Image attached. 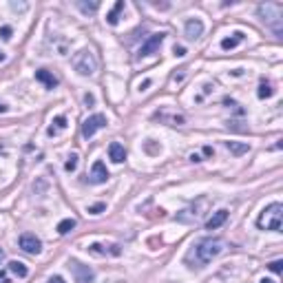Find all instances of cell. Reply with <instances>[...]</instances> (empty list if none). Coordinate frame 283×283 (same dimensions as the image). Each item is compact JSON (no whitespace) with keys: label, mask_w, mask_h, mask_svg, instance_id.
I'll list each match as a JSON object with an SVG mask.
<instances>
[{"label":"cell","mask_w":283,"mask_h":283,"mask_svg":"<svg viewBox=\"0 0 283 283\" xmlns=\"http://www.w3.org/2000/svg\"><path fill=\"white\" fill-rule=\"evenodd\" d=\"M75 219H62L60 223H58V235H66V232H71L75 228Z\"/></svg>","instance_id":"603a6c76"},{"label":"cell","mask_w":283,"mask_h":283,"mask_svg":"<svg viewBox=\"0 0 283 283\" xmlns=\"http://www.w3.org/2000/svg\"><path fill=\"white\" fill-rule=\"evenodd\" d=\"M223 144H226V149L230 151L232 155H246L248 151H250V144H246V142H223Z\"/></svg>","instance_id":"e0dca14e"},{"label":"cell","mask_w":283,"mask_h":283,"mask_svg":"<svg viewBox=\"0 0 283 283\" xmlns=\"http://www.w3.org/2000/svg\"><path fill=\"white\" fill-rule=\"evenodd\" d=\"M173 53H175L177 58H184V56H186V46H181V44H175V46H173Z\"/></svg>","instance_id":"83f0119b"},{"label":"cell","mask_w":283,"mask_h":283,"mask_svg":"<svg viewBox=\"0 0 283 283\" xmlns=\"http://www.w3.org/2000/svg\"><path fill=\"white\" fill-rule=\"evenodd\" d=\"M0 283H11V279L7 277V272H5V270H0Z\"/></svg>","instance_id":"f546056e"},{"label":"cell","mask_w":283,"mask_h":283,"mask_svg":"<svg viewBox=\"0 0 283 283\" xmlns=\"http://www.w3.org/2000/svg\"><path fill=\"white\" fill-rule=\"evenodd\" d=\"M11 36H14V29H11L9 24H2V27H0V38H2V40H11Z\"/></svg>","instance_id":"d4e9b609"},{"label":"cell","mask_w":283,"mask_h":283,"mask_svg":"<svg viewBox=\"0 0 283 283\" xmlns=\"http://www.w3.org/2000/svg\"><path fill=\"white\" fill-rule=\"evenodd\" d=\"M226 219H228V210H217V213L213 215V217L206 221V230H217L219 226H223L226 223Z\"/></svg>","instance_id":"9a60e30c"},{"label":"cell","mask_w":283,"mask_h":283,"mask_svg":"<svg viewBox=\"0 0 283 283\" xmlns=\"http://www.w3.org/2000/svg\"><path fill=\"white\" fill-rule=\"evenodd\" d=\"M75 168H78V155L71 153L69 157H66V162H65V171H66V173H73Z\"/></svg>","instance_id":"cb8c5ba5"},{"label":"cell","mask_w":283,"mask_h":283,"mask_svg":"<svg viewBox=\"0 0 283 283\" xmlns=\"http://www.w3.org/2000/svg\"><path fill=\"white\" fill-rule=\"evenodd\" d=\"M146 87H151V80H144V82H139V91H146Z\"/></svg>","instance_id":"d6a6232c"},{"label":"cell","mask_w":283,"mask_h":283,"mask_svg":"<svg viewBox=\"0 0 283 283\" xmlns=\"http://www.w3.org/2000/svg\"><path fill=\"white\" fill-rule=\"evenodd\" d=\"M71 65H73L75 73L82 75V78H88V75H93L98 71V60H95L93 51H88V49H82V51L75 53Z\"/></svg>","instance_id":"277c9868"},{"label":"cell","mask_w":283,"mask_h":283,"mask_svg":"<svg viewBox=\"0 0 283 283\" xmlns=\"http://www.w3.org/2000/svg\"><path fill=\"white\" fill-rule=\"evenodd\" d=\"M0 113H7V107L2 102H0Z\"/></svg>","instance_id":"8d00e7d4"},{"label":"cell","mask_w":283,"mask_h":283,"mask_svg":"<svg viewBox=\"0 0 283 283\" xmlns=\"http://www.w3.org/2000/svg\"><path fill=\"white\" fill-rule=\"evenodd\" d=\"M46 283H66V281L60 277V274H53V277H49V281H46Z\"/></svg>","instance_id":"f1b7e54d"},{"label":"cell","mask_w":283,"mask_h":283,"mask_svg":"<svg viewBox=\"0 0 283 283\" xmlns=\"http://www.w3.org/2000/svg\"><path fill=\"white\" fill-rule=\"evenodd\" d=\"M88 252L91 255H100V257H120L122 255V246L113 243V246H104V243H91L88 246Z\"/></svg>","instance_id":"9c48e42d"},{"label":"cell","mask_w":283,"mask_h":283,"mask_svg":"<svg viewBox=\"0 0 283 283\" xmlns=\"http://www.w3.org/2000/svg\"><path fill=\"white\" fill-rule=\"evenodd\" d=\"M243 38H246V33H243V31H235L232 36H228V38H223V40H221V49H223V51H230V49H235V46L241 44Z\"/></svg>","instance_id":"5bb4252c"},{"label":"cell","mask_w":283,"mask_h":283,"mask_svg":"<svg viewBox=\"0 0 283 283\" xmlns=\"http://www.w3.org/2000/svg\"><path fill=\"white\" fill-rule=\"evenodd\" d=\"M184 29H186V38L188 40H197L204 33V22L199 18H191V20H186Z\"/></svg>","instance_id":"8fae6325"},{"label":"cell","mask_w":283,"mask_h":283,"mask_svg":"<svg viewBox=\"0 0 283 283\" xmlns=\"http://www.w3.org/2000/svg\"><path fill=\"white\" fill-rule=\"evenodd\" d=\"M104 210H107V204H102V201L95 206H88V213L91 215H100V213H104Z\"/></svg>","instance_id":"4316f807"},{"label":"cell","mask_w":283,"mask_h":283,"mask_svg":"<svg viewBox=\"0 0 283 283\" xmlns=\"http://www.w3.org/2000/svg\"><path fill=\"white\" fill-rule=\"evenodd\" d=\"M66 129V117L65 115H58L56 120L51 122V126L46 129V135H51V137H56L58 133H62V131Z\"/></svg>","instance_id":"2e32d148"},{"label":"cell","mask_w":283,"mask_h":283,"mask_svg":"<svg viewBox=\"0 0 283 283\" xmlns=\"http://www.w3.org/2000/svg\"><path fill=\"white\" fill-rule=\"evenodd\" d=\"M11 9H14V11H24V9H27V5H18V2H11Z\"/></svg>","instance_id":"4dcf8cb0"},{"label":"cell","mask_w":283,"mask_h":283,"mask_svg":"<svg viewBox=\"0 0 283 283\" xmlns=\"http://www.w3.org/2000/svg\"><path fill=\"white\" fill-rule=\"evenodd\" d=\"M223 246H226V243H223V239H215V237L201 239V241L195 243V246H193V250L186 255V261H188V263H193L191 268H204V265L210 263L215 257L221 255Z\"/></svg>","instance_id":"6da1fadb"},{"label":"cell","mask_w":283,"mask_h":283,"mask_svg":"<svg viewBox=\"0 0 283 283\" xmlns=\"http://www.w3.org/2000/svg\"><path fill=\"white\" fill-rule=\"evenodd\" d=\"M36 80L44 84L46 88H56L58 87V78L51 73V71H46V69H38L36 71Z\"/></svg>","instance_id":"4fadbf2b"},{"label":"cell","mask_w":283,"mask_h":283,"mask_svg":"<svg viewBox=\"0 0 283 283\" xmlns=\"http://www.w3.org/2000/svg\"><path fill=\"white\" fill-rule=\"evenodd\" d=\"M18 246L22 248L27 255H33V257L42 252V241L36 237V235H31V232H24V235H20Z\"/></svg>","instance_id":"8992f818"},{"label":"cell","mask_w":283,"mask_h":283,"mask_svg":"<svg viewBox=\"0 0 283 283\" xmlns=\"http://www.w3.org/2000/svg\"><path fill=\"white\" fill-rule=\"evenodd\" d=\"M9 272H14L18 279H24L29 274V270H27V265H24L22 261H16L14 259V261H9Z\"/></svg>","instance_id":"44dd1931"},{"label":"cell","mask_w":283,"mask_h":283,"mask_svg":"<svg viewBox=\"0 0 283 283\" xmlns=\"http://www.w3.org/2000/svg\"><path fill=\"white\" fill-rule=\"evenodd\" d=\"M109 179V171L104 166V162H95L91 166V173H88V181L91 184H104Z\"/></svg>","instance_id":"30bf717a"},{"label":"cell","mask_w":283,"mask_h":283,"mask_svg":"<svg viewBox=\"0 0 283 283\" xmlns=\"http://www.w3.org/2000/svg\"><path fill=\"white\" fill-rule=\"evenodd\" d=\"M109 122H107V115H102V113H95V115L87 117V120L82 122V135L84 137H93V135L98 133L100 129H104Z\"/></svg>","instance_id":"5b68a950"},{"label":"cell","mask_w":283,"mask_h":283,"mask_svg":"<svg viewBox=\"0 0 283 283\" xmlns=\"http://www.w3.org/2000/svg\"><path fill=\"white\" fill-rule=\"evenodd\" d=\"M268 268H270V270H272V272H274V274H281V272H283V261H281V259L272 261V263H270V265H268Z\"/></svg>","instance_id":"484cf974"},{"label":"cell","mask_w":283,"mask_h":283,"mask_svg":"<svg viewBox=\"0 0 283 283\" xmlns=\"http://www.w3.org/2000/svg\"><path fill=\"white\" fill-rule=\"evenodd\" d=\"M75 7H78L82 14H95V11L100 9V2L98 0H93V2H84V0H75Z\"/></svg>","instance_id":"ffe728a7"},{"label":"cell","mask_w":283,"mask_h":283,"mask_svg":"<svg viewBox=\"0 0 283 283\" xmlns=\"http://www.w3.org/2000/svg\"><path fill=\"white\" fill-rule=\"evenodd\" d=\"M69 268L73 270V274H75V279H78V283H91L93 279H95V274H93V270L88 268V265H82L80 261H75V259L69 261Z\"/></svg>","instance_id":"ba28073f"},{"label":"cell","mask_w":283,"mask_h":283,"mask_svg":"<svg viewBox=\"0 0 283 283\" xmlns=\"http://www.w3.org/2000/svg\"><path fill=\"white\" fill-rule=\"evenodd\" d=\"M93 102H95V98H93L91 93H87V95H84V104H88V107H91Z\"/></svg>","instance_id":"1f68e13d"},{"label":"cell","mask_w":283,"mask_h":283,"mask_svg":"<svg viewBox=\"0 0 283 283\" xmlns=\"http://www.w3.org/2000/svg\"><path fill=\"white\" fill-rule=\"evenodd\" d=\"M259 18L261 22L265 24V27H270L274 33H277V38H281L283 33V5H279V2H265V5H259Z\"/></svg>","instance_id":"7a4b0ae2"},{"label":"cell","mask_w":283,"mask_h":283,"mask_svg":"<svg viewBox=\"0 0 283 283\" xmlns=\"http://www.w3.org/2000/svg\"><path fill=\"white\" fill-rule=\"evenodd\" d=\"M166 40V33H153V36L149 38V40L144 42V44L139 46V58H146V56H153L155 51H157L159 46H162V42Z\"/></svg>","instance_id":"52a82bcc"},{"label":"cell","mask_w":283,"mask_h":283,"mask_svg":"<svg viewBox=\"0 0 283 283\" xmlns=\"http://www.w3.org/2000/svg\"><path fill=\"white\" fill-rule=\"evenodd\" d=\"M257 95H259V100H268L274 95V88L270 82H261L259 84V91H257Z\"/></svg>","instance_id":"7402d4cb"},{"label":"cell","mask_w":283,"mask_h":283,"mask_svg":"<svg viewBox=\"0 0 283 283\" xmlns=\"http://www.w3.org/2000/svg\"><path fill=\"white\" fill-rule=\"evenodd\" d=\"M191 162H201V157H199V155L193 153V155H191Z\"/></svg>","instance_id":"836d02e7"},{"label":"cell","mask_w":283,"mask_h":283,"mask_svg":"<svg viewBox=\"0 0 283 283\" xmlns=\"http://www.w3.org/2000/svg\"><path fill=\"white\" fill-rule=\"evenodd\" d=\"M124 7H126V5H124V0H117L115 7H113V9L107 14V22L111 24V27H115V24L120 22V11L124 9Z\"/></svg>","instance_id":"d6986e66"},{"label":"cell","mask_w":283,"mask_h":283,"mask_svg":"<svg viewBox=\"0 0 283 283\" xmlns=\"http://www.w3.org/2000/svg\"><path fill=\"white\" fill-rule=\"evenodd\" d=\"M5 259V250H2V248H0V261Z\"/></svg>","instance_id":"f35d334b"},{"label":"cell","mask_w":283,"mask_h":283,"mask_svg":"<svg viewBox=\"0 0 283 283\" xmlns=\"http://www.w3.org/2000/svg\"><path fill=\"white\" fill-rule=\"evenodd\" d=\"M257 226L261 230H274V232H281V226H283V206L279 201L270 204L268 208L261 210L259 219H257Z\"/></svg>","instance_id":"3957f363"},{"label":"cell","mask_w":283,"mask_h":283,"mask_svg":"<svg viewBox=\"0 0 283 283\" xmlns=\"http://www.w3.org/2000/svg\"><path fill=\"white\" fill-rule=\"evenodd\" d=\"M109 157H111V162L122 164L126 159V149L120 142H111V144H109Z\"/></svg>","instance_id":"7c38bea8"},{"label":"cell","mask_w":283,"mask_h":283,"mask_svg":"<svg viewBox=\"0 0 283 283\" xmlns=\"http://www.w3.org/2000/svg\"><path fill=\"white\" fill-rule=\"evenodd\" d=\"M155 120L168 122V126H181L186 122L184 115H171V113H155Z\"/></svg>","instance_id":"ac0fdd59"},{"label":"cell","mask_w":283,"mask_h":283,"mask_svg":"<svg viewBox=\"0 0 283 283\" xmlns=\"http://www.w3.org/2000/svg\"><path fill=\"white\" fill-rule=\"evenodd\" d=\"M259 283H277V281H274V279H265V277H263Z\"/></svg>","instance_id":"d590c367"},{"label":"cell","mask_w":283,"mask_h":283,"mask_svg":"<svg viewBox=\"0 0 283 283\" xmlns=\"http://www.w3.org/2000/svg\"><path fill=\"white\" fill-rule=\"evenodd\" d=\"M204 155H213V149H210V146H204Z\"/></svg>","instance_id":"e575fe53"},{"label":"cell","mask_w":283,"mask_h":283,"mask_svg":"<svg viewBox=\"0 0 283 283\" xmlns=\"http://www.w3.org/2000/svg\"><path fill=\"white\" fill-rule=\"evenodd\" d=\"M5 58H7V56H5V51H0V62H5Z\"/></svg>","instance_id":"74e56055"}]
</instances>
